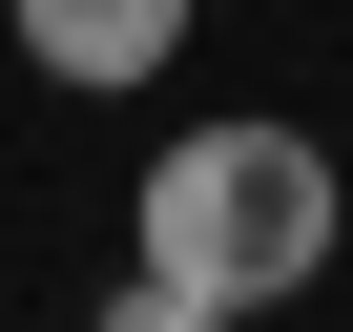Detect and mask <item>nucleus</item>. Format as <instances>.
<instances>
[{
	"label": "nucleus",
	"mask_w": 353,
	"mask_h": 332,
	"mask_svg": "<svg viewBox=\"0 0 353 332\" xmlns=\"http://www.w3.org/2000/svg\"><path fill=\"white\" fill-rule=\"evenodd\" d=\"M145 270L166 291H208V311H270L332 270V166L291 125H208V145H166L145 166Z\"/></svg>",
	"instance_id": "obj_1"
},
{
	"label": "nucleus",
	"mask_w": 353,
	"mask_h": 332,
	"mask_svg": "<svg viewBox=\"0 0 353 332\" xmlns=\"http://www.w3.org/2000/svg\"><path fill=\"white\" fill-rule=\"evenodd\" d=\"M166 42H188V0H21V63H63V83H145Z\"/></svg>",
	"instance_id": "obj_2"
},
{
	"label": "nucleus",
	"mask_w": 353,
	"mask_h": 332,
	"mask_svg": "<svg viewBox=\"0 0 353 332\" xmlns=\"http://www.w3.org/2000/svg\"><path fill=\"white\" fill-rule=\"evenodd\" d=\"M104 332H229V311H208V291H166V270H145V291H125Z\"/></svg>",
	"instance_id": "obj_3"
}]
</instances>
